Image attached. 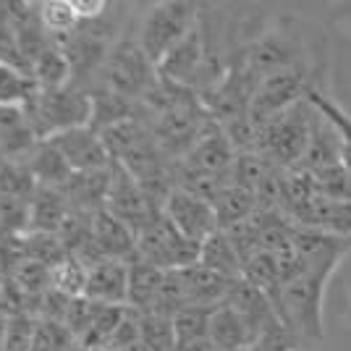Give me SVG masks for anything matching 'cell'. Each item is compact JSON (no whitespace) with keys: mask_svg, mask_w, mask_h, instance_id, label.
Returning a JSON list of instances; mask_svg holds the SVG:
<instances>
[{"mask_svg":"<svg viewBox=\"0 0 351 351\" xmlns=\"http://www.w3.org/2000/svg\"><path fill=\"white\" fill-rule=\"evenodd\" d=\"M333 273L322 270H299L293 278L283 280L278 291H273L267 299L273 302V309L278 320L299 338H322V299L325 289Z\"/></svg>","mask_w":351,"mask_h":351,"instance_id":"1","label":"cell"},{"mask_svg":"<svg viewBox=\"0 0 351 351\" xmlns=\"http://www.w3.org/2000/svg\"><path fill=\"white\" fill-rule=\"evenodd\" d=\"M32 79L37 82V87L47 89H63L73 84V69L71 60L66 56V50H60L56 45H50L45 53H40L32 63Z\"/></svg>","mask_w":351,"mask_h":351,"instance_id":"24","label":"cell"},{"mask_svg":"<svg viewBox=\"0 0 351 351\" xmlns=\"http://www.w3.org/2000/svg\"><path fill=\"white\" fill-rule=\"evenodd\" d=\"M32 176L37 181V186H47V189H63L73 178L71 165L60 155V149L53 142H40L29 152L27 158Z\"/></svg>","mask_w":351,"mask_h":351,"instance_id":"18","label":"cell"},{"mask_svg":"<svg viewBox=\"0 0 351 351\" xmlns=\"http://www.w3.org/2000/svg\"><path fill=\"white\" fill-rule=\"evenodd\" d=\"M71 8L82 24H92V21H100L108 16L110 3L108 0H71Z\"/></svg>","mask_w":351,"mask_h":351,"instance_id":"33","label":"cell"},{"mask_svg":"<svg viewBox=\"0 0 351 351\" xmlns=\"http://www.w3.org/2000/svg\"><path fill=\"white\" fill-rule=\"evenodd\" d=\"M37 317L29 312H19L8 317V336H5V351H32Z\"/></svg>","mask_w":351,"mask_h":351,"instance_id":"30","label":"cell"},{"mask_svg":"<svg viewBox=\"0 0 351 351\" xmlns=\"http://www.w3.org/2000/svg\"><path fill=\"white\" fill-rule=\"evenodd\" d=\"M181 280H184V291H186V307L215 309L226 304L228 291H231L234 280L239 278H226V276L197 263L181 270Z\"/></svg>","mask_w":351,"mask_h":351,"instance_id":"15","label":"cell"},{"mask_svg":"<svg viewBox=\"0 0 351 351\" xmlns=\"http://www.w3.org/2000/svg\"><path fill=\"white\" fill-rule=\"evenodd\" d=\"M199 24V11L194 3H184V0H168V3H158L145 14L142 24H139V37L136 43L145 50V56L155 69L160 66V60L181 43L194 27Z\"/></svg>","mask_w":351,"mask_h":351,"instance_id":"4","label":"cell"},{"mask_svg":"<svg viewBox=\"0 0 351 351\" xmlns=\"http://www.w3.org/2000/svg\"><path fill=\"white\" fill-rule=\"evenodd\" d=\"M312 123H315V108L307 103V97L302 103L289 108L278 118L267 121L257 129V145L254 152H260L265 160H270L280 171H291L296 168L312 139Z\"/></svg>","mask_w":351,"mask_h":351,"instance_id":"2","label":"cell"},{"mask_svg":"<svg viewBox=\"0 0 351 351\" xmlns=\"http://www.w3.org/2000/svg\"><path fill=\"white\" fill-rule=\"evenodd\" d=\"M71 213L73 207L69 205V199H66L63 191L37 186V191H34V197H32L29 202V231H37V234H58Z\"/></svg>","mask_w":351,"mask_h":351,"instance_id":"17","label":"cell"},{"mask_svg":"<svg viewBox=\"0 0 351 351\" xmlns=\"http://www.w3.org/2000/svg\"><path fill=\"white\" fill-rule=\"evenodd\" d=\"M8 317L5 312H0V351H5V336H8Z\"/></svg>","mask_w":351,"mask_h":351,"instance_id":"35","label":"cell"},{"mask_svg":"<svg viewBox=\"0 0 351 351\" xmlns=\"http://www.w3.org/2000/svg\"><path fill=\"white\" fill-rule=\"evenodd\" d=\"M162 215L173 223L178 234L186 236L194 244H202L207 236L220 231L213 202L184 189H176V186L168 194V199L162 202Z\"/></svg>","mask_w":351,"mask_h":351,"instance_id":"9","label":"cell"},{"mask_svg":"<svg viewBox=\"0 0 351 351\" xmlns=\"http://www.w3.org/2000/svg\"><path fill=\"white\" fill-rule=\"evenodd\" d=\"M210 317L213 309L207 307H184L173 315V330L178 341V351L194 341L210 338Z\"/></svg>","mask_w":351,"mask_h":351,"instance_id":"28","label":"cell"},{"mask_svg":"<svg viewBox=\"0 0 351 351\" xmlns=\"http://www.w3.org/2000/svg\"><path fill=\"white\" fill-rule=\"evenodd\" d=\"M89 241L100 260H123L132 263L136 254V231L129 228L123 220L110 215L108 210H97L92 215Z\"/></svg>","mask_w":351,"mask_h":351,"instance_id":"13","label":"cell"},{"mask_svg":"<svg viewBox=\"0 0 351 351\" xmlns=\"http://www.w3.org/2000/svg\"><path fill=\"white\" fill-rule=\"evenodd\" d=\"M199 265H205L226 278H241V270H244V263L226 231H215L199 244Z\"/></svg>","mask_w":351,"mask_h":351,"instance_id":"21","label":"cell"},{"mask_svg":"<svg viewBox=\"0 0 351 351\" xmlns=\"http://www.w3.org/2000/svg\"><path fill=\"white\" fill-rule=\"evenodd\" d=\"M134 260L155 265L160 270H184L199 263V244L178 234L173 223L158 213L136 236Z\"/></svg>","mask_w":351,"mask_h":351,"instance_id":"6","label":"cell"},{"mask_svg":"<svg viewBox=\"0 0 351 351\" xmlns=\"http://www.w3.org/2000/svg\"><path fill=\"white\" fill-rule=\"evenodd\" d=\"M40 92L29 71L0 60V110H24Z\"/></svg>","mask_w":351,"mask_h":351,"instance_id":"23","label":"cell"},{"mask_svg":"<svg viewBox=\"0 0 351 351\" xmlns=\"http://www.w3.org/2000/svg\"><path fill=\"white\" fill-rule=\"evenodd\" d=\"M307 82L304 76L296 71V69H280L263 76L257 82V87L252 92V100H249V118L252 123L260 129L263 123L278 118L280 113H286L289 108H293L296 103L304 100L307 95Z\"/></svg>","mask_w":351,"mask_h":351,"instance_id":"7","label":"cell"},{"mask_svg":"<svg viewBox=\"0 0 351 351\" xmlns=\"http://www.w3.org/2000/svg\"><path fill=\"white\" fill-rule=\"evenodd\" d=\"M97 307H100V304L89 302L87 296H76V299H71V304H69V312H66V320H63V325L71 330L76 341H82V338L87 336L89 325H92L95 315H97Z\"/></svg>","mask_w":351,"mask_h":351,"instance_id":"31","label":"cell"},{"mask_svg":"<svg viewBox=\"0 0 351 351\" xmlns=\"http://www.w3.org/2000/svg\"><path fill=\"white\" fill-rule=\"evenodd\" d=\"M73 346H79V341L73 338V333L63 322L37 320L32 351H71Z\"/></svg>","mask_w":351,"mask_h":351,"instance_id":"29","label":"cell"},{"mask_svg":"<svg viewBox=\"0 0 351 351\" xmlns=\"http://www.w3.org/2000/svg\"><path fill=\"white\" fill-rule=\"evenodd\" d=\"M100 73H103V89H110L126 100L147 97L158 84L155 63L147 58L139 43L132 40H121L110 47Z\"/></svg>","mask_w":351,"mask_h":351,"instance_id":"5","label":"cell"},{"mask_svg":"<svg viewBox=\"0 0 351 351\" xmlns=\"http://www.w3.org/2000/svg\"><path fill=\"white\" fill-rule=\"evenodd\" d=\"M236 147L231 145L228 134L223 132V126L210 123L205 134L191 145V149L181 158V165L189 168L194 173L210 176V178H220L228 181L231 168L236 162Z\"/></svg>","mask_w":351,"mask_h":351,"instance_id":"10","label":"cell"},{"mask_svg":"<svg viewBox=\"0 0 351 351\" xmlns=\"http://www.w3.org/2000/svg\"><path fill=\"white\" fill-rule=\"evenodd\" d=\"M210 341L220 351H249L257 343V336L231 304H220L210 317Z\"/></svg>","mask_w":351,"mask_h":351,"instance_id":"16","label":"cell"},{"mask_svg":"<svg viewBox=\"0 0 351 351\" xmlns=\"http://www.w3.org/2000/svg\"><path fill=\"white\" fill-rule=\"evenodd\" d=\"M105 210L110 215H116L118 220H123L129 228H134L136 236L158 213H162L147 199L139 181L116 160L110 165V186H108V197H105Z\"/></svg>","mask_w":351,"mask_h":351,"instance_id":"8","label":"cell"},{"mask_svg":"<svg viewBox=\"0 0 351 351\" xmlns=\"http://www.w3.org/2000/svg\"><path fill=\"white\" fill-rule=\"evenodd\" d=\"M213 207L218 215L220 231H228L257 213V194L247 186H239L234 181H226L223 189L218 191V197L213 199Z\"/></svg>","mask_w":351,"mask_h":351,"instance_id":"19","label":"cell"},{"mask_svg":"<svg viewBox=\"0 0 351 351\" xmlns=\"http://www.w3.org/2000/svg\"><path fill=\"white\" fill-rule=\"evenodd\" d=\"M24 116L29 121L40 142L71 129H82L92 123V92L79 84H69L63 89L37 92L34 100L24 108Z\"/></svg>","mask_w":351,"mask_h":351,"instance_id":"3","label":"cell"},{"mask_svg":"<svg viewBox=\"0 0 351 351\" xmlns=\"http://www.w3.org/2000/svg\"><path fill=\"white\" fill-rule=\"evenodd\" d=\"M100 351H118V349H100Z\"/></svg>","mask_w":351,"mask_h":351,"instance_id":"36","label":"cell"},{"mask_svg":"<svg viewBox=\"0 0 351 351\" xmlns=\"http://www.w3.org/2000/svg\"><path fill=\"white\" fill-rule=\"evenodd\" d=\"M181 351H220L210 338H202V341H194V343H189V346H184Z\"/></svg>","mask_w":351,"mask_h":351,"instance_id":"34","label":"cell"},{"mask_svg":"<svg viewBox=\"0 0 351 351\" xmlns=\"http://www.w3.org/2000/svg\"><path fill=\"white\" fill-rule=\"evenodd\" d=\"M37 16H40V24H43L50 45H56V47H63L82 27L79 16L73 14L71 0H45L37 5Z\"/></svg>","mask_w":351,"mask_h":351,"instance_id":"22","label":"cell"},{"mask_svg":"<svg viewBox=\"0 0 351 351\" xmlns=\"http://www.w3.org/2000/svg\"><path fill=\"white\" fill-rule=\"evenodd\" d=\"M142 315V351H178L173 317L162 312H139Z\"/></svg>","mask_w":351,"mask_h":351,"instance_id":"27","label":"cell"},{"mask_svg":"<svg viewBox=\"0 0 351 351\" xmlns=\"http://www.w3.org/2000/svg\"><path fill=\"white\" fill-rule=\"evenodd\" d=\"M304 97H307V103L336 129L338 142H341V165L351 173V116L341 105L333 103L328 95H322L320 89L309 87Z\"/></svg>","mask_w":351,"mask_h":351,"instance_id":"25","label":"cell"},{"mask_svg":"<svg viewBox=\"0 0 351 351\" xmlns=\"http://www.w3.org/2000/svg\"><path fill=\"white\" fill-rule=\"evenodd\" d=\"M89 280V265L79 260L76 254H66L63 260L50 267V289L63 296H84Z\"/></svg>","mask_w":351,"mask_h":351,"instance_id":"26","label":"cell"},{"mask_svg":"<svg viewBox=\"0 0 351 351\" xmlns=\"http://www.w3.org/2000/svg\"><path fill=\"white\" fill-rule=\"evenodd\" d=\"M249 351H304L302 341L293 336L286 325H276L273 330H267Z\"/></svg>","mask_w":351,"mask_h":351,"instance_id":"32","label":"cell"},{"mask_svg":"<svg viewBox=\"0 0 351 351\" xmlns=\"http://www.w3.org/2000/svg\"><path fill=\"white\" fill-rule=\"evenodd\" d=\"M89 302L105 307L129 304V263L123 260H100L89 267L87 291Z\"/></svg>","mask_w":351,"mask_h":351,"instance_id":"14","label":"cell"},{"mask_svg":"<svg viewBox=\"0 0 351 351\" xmlns=\"http://www.w3.org/2000/svg\"><path fill=\"white\" fill-rule=\"evenodd\" d=\"M165 270L155 267L142 260L129 263V304L126 307L136 312H152L158 304V293H160Z\"/></svg>","mask_w":351,"mask_h":351,"instance_id":"20","label":"cell"},{"mask_svg":"<svg viewBox=\"0 0 351 351\" xmlns=\"http://www.w3.org/2000/svg\"><path fill=\"white\" fill-rule=\"evenodd\" d=\"M47 142L58 147L60 155L71 165L73 173H100V171H108L113 165V158L105 147L103 136L92 126L63 132L53 139H47Z\"/></svg>","mask_w":351,"mask_h":351,"instance_id":"11","label":"cell"},{"mask_svg":"<svg viewBox=\"0 0 351 351\" xmlns=\"http://www.w3.org/2000/svg\"><path fill=\"white\" fill-rule=\"evenodd\" d=\"M202 66H205V32H202V24H197L160 60L158 76H160L162 82H168V84L189 89L197 82V76L202 73Z\"/></svg>","mask_w":351,"mask_h":351,"instance_id":"12","label":"cell"}]
</instances>
